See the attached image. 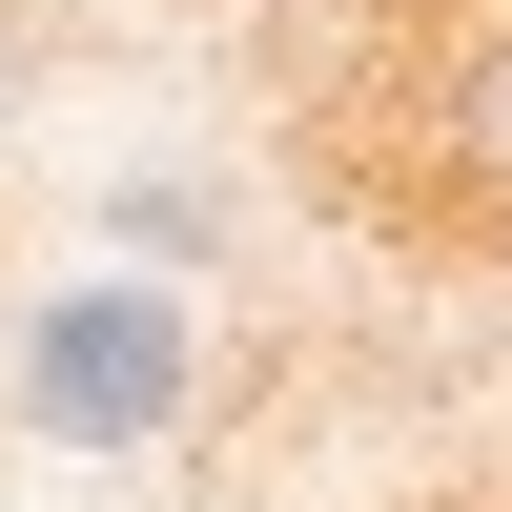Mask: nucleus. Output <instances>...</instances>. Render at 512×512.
I'll use <instances>...</instances> for the list:
<instances>
[{"instance_id":"nucleus-1","label":"nucleus","mask_w":512,"mask_h":512,"mask_svg":"<svg viewBox=\"0 0 512 512\" xmlns=\"http://www.w3.org/2000/svg\"><path fill=\"white\" fill-rule=\"evenodd\" d=\"M164 390H185V328L164 308H62L41 328V410H62V431H144Z\"/></svg>"},{"instance_id":"nucleus-2","label":"nucleus","mask_w":512,"mask_h":512,"mask_svg":"<svg viewBox=\"0 0 512 512\" xmlns=\"http://www.w3.org/2000/svg\"><path fill=\"white\" fill-rule=\"evenodd\" d=\"M431 164H451V205L512 246V0H472V41H451V82H431Z\"/></svg>"}]
</instances>
